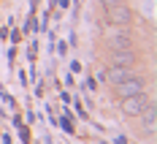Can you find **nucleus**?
Here are the masks:
<instances>
[{"mask_svg":"<svg viewBox=\"0 0 157 144\" xmlns=\"http://www.w3.org/2000/svg\"><path fill=\"white\" fill-rule=\"evenodd\" d=\"M144 117H146V130H149V133H155V128H157V109H155V103L144 112Z\"/></svg>","mask_w":157,"mask_h":144,"instance_id":"nucleus-7","label":"nucleus"},{"mask_svg":"<svg viewBox=\"0 0 157 144\" xmlns=\"http://www.w3.org/2000/svg\"><path fill=\"white\" fill-rule=\"evenodd\" d=\"M111 49H130V35L122 30H117V33H111Z\"/></svg>","mask_w":157,"mask_h":144,"instance_id":"nucleus-6","label":"nucleus"},{"mask_svg":"<svg viewBox=\"0 0 157 144\" xmlns=\"http://www.w3.org/2000/svg\"><path fill=\"white\" fill-rule=\"evenodd\" d=\"M109 22L111 25H127L130 22V11H127L122 3L119 6H109Z\"/></svg>","mask_w":157,"mask_h":144,"instance_id":"nucleus-3","label":"nucleus"},{"mask_svg":"<svg viewBox=\"0 0 157 144\" xmlns=\"http://www.w3.org/2000/svg\"><path fill=\"white\" fill-rule=\"evenodd\" d=\"M149 106H152V101L144 95V93H136V95L122 98V112L130 114V117H138V114H144Z\"/></svg>","mask_w":157,"mask_h":144,"instance_id":"nucleus-1","label":"nucleus"},{"mask_svg":"<svg viewBox=\"0 0 157 144\" xmlns=\"http://www.w3.org/2000/svg\"><path fill=\"white\" fill-rule=\"evenodd\" d=\"M144 84H146V82L138 79V76H127L125 82H119V84H117V93H119L122 98L136 95V93H144Z\"/></svg>","mask_w":157,"mask_h":144,"instance_id":"nucleus-2","label":"nucleus"},{"mask_svg":"<svg viewBox=\"0 0 157 144\" xmlns=\"http://www.w3.org/2000/svg\"><path fill=\"white\" fill-rule=\"evenodd\" d=\"M100 3H103V6H106V8H109V6H119V3H122V0H100Z\"/></svg>","mask_w":157,"mask_h":144,"instance_id":"nucleus-8","label":"nucleus"},{"mask_svg":"<svg viewBox=\"0 0 157 144\" xmlns=\"http://www.w3.org/2000/svg\"><path fill=\"white\" fill-rule=\"evenodd\" d=\"M127 76H133V71H130V65H114L109 71V79L114 82V84H119V82H125Z\"/></svg>","mask_w":157,"mask_h":144,"instance_id":"nucleus-4","label":"nucleus"},{"mask_svg":"<svg viewBox=\"0 0 157 144\" xmlns=\"http://www.w3.org/2000/svg\"><path fill=\"white\" fill-rule=\"evenodd\" d=\"M133 63H136V57L130 49H114V65H130L133 68Z\"/></svg>","mask_w":157,"mask_h":144,"instance_id":"nucleus-5","label":"nucleus"}]
</instances>
